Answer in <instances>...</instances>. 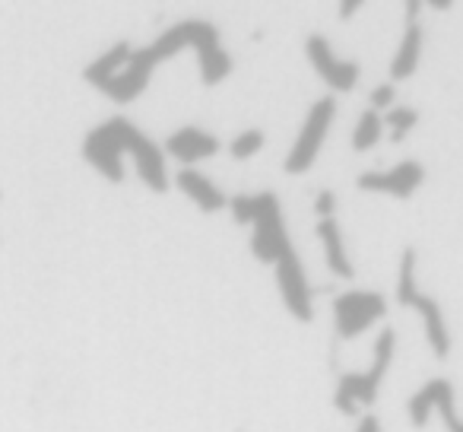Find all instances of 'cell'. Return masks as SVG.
I'll list each match as a JSON object with an SVG mask.
<instances>
[{"label":"cell","instance_id":"cell-8","mask_svg":"<svg viewBox=\"0 0 463 432\" xmlns=\"http://www.w3.org/2000/svg\"><path fill=\"white\" fill-rule=\"evenodd\" d=\"M277 286H279V296H283V305L289 309V315L296 322H311L315 318V302H311V286L308 277H305V267L298 261L296 245L277 261Z\"/></svg>","mask_w":463,"mask_h":432},{"label":"cell","instance_id":"cell-17","mask_svg":"<svg viewBox=\"0 0 463 432\" xmlns=\"http://www.w3.org/2000/svg\"><path fill=\"white\" fill-rule=\"evenodd\" d=\"M260 149H264V130H258V128L241 130V134H235V140L229 143V153L235 156V159H251Z\"/></svg>","mask_w":463,"mask_h":432},{"label":"cell","instance_id":"cell-21","mask_svg":"<svg viewBox=\"0 0 463 432\" xmlns=\"http://www.w3.org/2000/svg\"><path fill=\"white\" fill-rule=\"evenodd\" d=\"M359 7H362L359 0H343V4H340V20H349V16H353Z\"/></svg>","mask_w":463,"mask_h":432},{"label":"cell","instance_id":"cell-14","mask_svg":"<svg viewBox=\"0 0 463 432\" xmlns=\"http://www.w3.org/2000/svg\"><path fill=\"white\" fill-rule=\"evenodd\" d=\"M419 58H422V26H419V23H410L397 54L391 58V80H397V83L400 80H410L419 67Z\"/></svg>","mask_w":463,"mask_h":432},{"label":"cell","instance_id":"cell-22","mask_svg":"<svg viewBox=\"0 0 463 432\" xmlns=\"http://www.w3.org/2000/svg\"><path fill=\"white\" fill-rule=\"evenodd\" d=\"M419 10H422V4H419V0H410V4H406V26H410V23H416Z\"/></svg>","mask_w":463,"mask_h":432},{"label":"cell","instance_id":"cell-4","mask_svg":"<svg viewBox=\"0 0 463 432\" xmlns=\"http://www.w3.org/2000/svg\"><path fill=\"white\" fill-rule=\"evenodd\" d=\"M397 302L403 309H412L425 324V341H429L431 353L438 360H448L450 353V334L448 322H444L441 302L431 296H425L416 283V248H403V258H400V274H397Z\"/></svg>","mask_w":463,"mask_h":432},{"label":"cell","instance_id":"cell-5","mask_svg":"<svg viewBox=\"0 0 463 432\" xmlns=\"http://www.w3.org/2000/svg\"><path fill=\"white\" fill-rule=\"evenodd\" d=\"M334 118H336V99L334 96H324L311 105L308 118H305L302 130H298L296 143H292L289 156H286V162H283L286 172L305 175L311 166H315V159L321 156L324 140H327V130H330V124H334Z\"/></svg>","mask_w":463,"mask_h":432},{"label":"cell","instance_id":"cell-6","mask_svg":"<svg viewBox=\"0 0 463 432\" xmlns=\"http://www.w3.org/2000/svg\"><path fill=\"white\" fill-rule=\"evenodd\" d=\"M387 315V299L372 290H349L334 299V324L343 341H353L362 331Z\"/></svg>","mask_w":463,"mask_h":432},{"label":"cell","instance_id":"cell-16","mask_svg":"<svg viewBox=\"0 0 463 432\" xmlns=\"http://www.w3.org/2000/svg\"><path fill=\"white\" fill-rule=\"evenodd\" d=\"M381 118H384V128H391V140L393 143H403L406 134H410V130L419 124V111L410 109V105H393V109L387 111V115H381Z\"/></svg>","mask_w":463,"mask_h":432},{"label":"cell","instance_id":"cell-20","mask_svg":"<svg viewBox=\"0 0 463 432\" xmlns=\"http://www.w3.org/2000/svg\"><path fill=\"white\" fill-rule=\"evenodd\" d=\"M355 432H381V419L368 413V417H362V419H359V426H355Z\"/></svg>","mask_w":463,"mask_h":432},{"label":"cell","instance_id":"cell-10","mask_svg":"<svg viewBox=\"0 0 463 432\" xmlns=\"http://www.w3.org/2000/svg\"><path fill=\"white\" fill-rule=\"evenodd\" d=\"M425 181V168L419 159H403L397 162L393 168H387V172H362L359 178H355V185L362 187V191H378V194H391V197L397 200H406L416 194V187Z\"/></svg>","mask_w":463,"mask_h":432},{"label":"cell","instance_id":"cell-19","mask_svg":"<svg viewBox=\"0 0 463 432\" xmlns=\"http://www.w3.org/2000/svg\"><path fill=\"white\" fill-rule=\"evenodd\" d=\"M334 210H336V194L334 191H321L315 197V213L321 220H334Z\"/></svg>","mask_w":463,"mask_h":432},{"label":"cell","instance_id":"cell-15","mask_svg":"<svg viewBox=\"0 0 463 432\" xmlns=\"http://www.w3.org/2000/svg\"><path fill=\"white\" fill-rule=\"evenodd\" d=\"M381 134H384V118L378 115V111L365 109L359 115V121H355V130H353V149L355 153H365V149H372L374 143L381 140Z\"/></svg>","mask_w":463,"mask_h":432},{"label":"cell","instance_id":"cell-2","mask_svg":"<svg viewBox=\"0 0 463 432\" xmlns=\"http://www.w3.org/2000/svg\"><path fill=\"white\" fill-rule=\"evenodd\" d=\"M134 156V166L140 181L149 191H168V168L162 147L156 140H149L134 121L115 115L109 121H102L99 128H92L83 140V156L102 178H109L111 185L124 181V162L121 156Z\"/></svg>","mask_w":463,"mask_h":432},{"label":"cell","instance_id":"cell-18","mask_svg":"<svg viewBox=\"0 0 463 432\" xmlns=\"http://www.w3.org/2000/svg\"><path fill=\"white\" fill-rule=\"evenodd\" d=\"M393 99H397V90H393V83H381V86H374V90L368 92L372 111H378V115H381V109H384V111L393 109Z\"/></svg>","mask_w":463,"mask_h":432},{"label":"cell","instance_id":"cell-3","mask_svg":"<svg viewBox=\"0 0 463 432\" xmlns=\"http://www.w3.org/2000/svg\"><path fill=\"white\" fill-rule=\"evenodd\" d=\"M393 353H397V331L384 328L378 334V341H374V362L372 366H368L365 372L340 375V381H336V394H334L336 410L355 417L362 407H372L374 400H378L381 381H384V375L391 372Z\"/></svg>","mask_w":463,"mask_h":432},{"label":"cell","instance_id":"cell-11","mask_svg":"<svg viewBox=\"0 0 463 432\" xmlns=\"http://www.w3.org/2000/svg\"><path fill=\"white\" fill-rule=\"evenodd\" d=\"M219 147H222V143H219L216 134H210V130H203V128H194V124L178 128L165 140V153L175 156V159H181V162L210 159V156L219 153Z\"/></svg>","mask_w":463,"mask_h":432},{"label":"cell","instance_id":"cell-12","mask_svg":"<svg viewBox=\"0 0 463 432\" xmlns=\"http://www.w3.org/2000/svg\"><path fill=\"white\" fill-rule=\"evenodd\" d=\"M175 185H178L203 213H216L229 204V197L219 191V185H213V181L206 178L203 172H197V168H181V172L175 175Z\"/></svg>","mask_w":463,"mask_h":432},{"label":"cell","instance_id":"cell-13","mask_svg":"<svg viewBox=\"0 0 463 432\" xmlns=\"http://www.w3.org/2000/svg\"><path fill=\"white\" fill-rule=\"evenodd\" d=\"M317 239L324 245V254H327V267L336 274L340 280H353L355 277V267L346 254V245H343V229L336 220H317L315 226Z\"/></svg>","mask_w":463,"mask_h":432},{"label":"cell","instance_id":"cell-7","mask_svg":"<svg viewBox=\"0 0 463 432\" xmlns=\"http://www.w3.org/2000/svg\"><path fill=\"white\" fill-rule=\"evenodd\" d=\"M406 413H410V423L416 426V429H422V426L429 423L431 413H438V417L444 419V426H448V432H463V419L454 407V388H450L448 379L425 381V385L410 398Z\"/></svg>","mask_w":463,"mask_h":432},{"label":"cell","instance_id":"cell-1","mask_svg":"<svg viewBox=\"0 0 463 432\" xmlns=\"http://www.w3.org/2000/svg\"><path fill=\"white\" fill-rule=\"evenodd\" d=\"M184 48H194L197 52V64H200V80L206 86L222 83L232 73V58L222 45H219V29L206 20H184L175 23L172 29L159 35L153 45L146 48H130L128 64L109 80V83L99 86V92L111 99L118 105L134 102L137 96H143V90L153 80V71L162 64V61H172L178 52Z\"/></svg>","mask_w":463,"mask_h":432},{"label":"cell","instance_id":"cell-9","mask_svg":"<svg viewBox=\"0 0 463 432\" xmlns=\"http://www.w3.org/2000/svg\"><path fill=\"white\" fill-rule=\"evenodd\" d=\"M305 54H308L315 73L330 86V90H336V92H353L355 90V83H359V77H362V67L355 64V61L336 58L334 48H330V42L324 39V35H308V42H305Z\"/></svg>","mask_w":463,"mask_h":432}]
</instances>
